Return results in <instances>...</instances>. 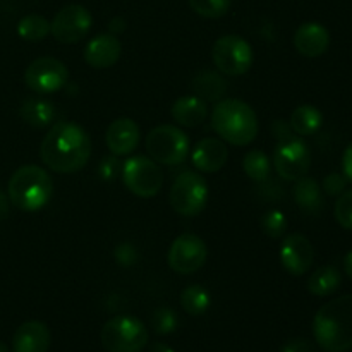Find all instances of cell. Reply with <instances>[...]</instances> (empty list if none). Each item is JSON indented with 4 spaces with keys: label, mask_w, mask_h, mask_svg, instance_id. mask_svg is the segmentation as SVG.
<instances>
[{
    "label": "cell",
    "mask_w": 352,
    "mask_h": 352,
    "mask_svg": "<svg viewBox=\"0 0 352 352\" xmlns=\"http://www.w3.org/2000/svg\"><path fill=\"white\" fill-rule=\"evenodd\" d=\"M140 126L129 117H120L110 122L105 133V143L110 153L117 157L133 153L140 144Z\"/></svg>",
    "instance_id": "cell-15"
},
{
    "label": "cell",
    "mask_w": 352,
    "mask_h": 352,
    "mask_svg": "<svg viewBox=\"0 0 352 352\" xmlns=\"http://www.w3.org/2000/svg\"><path fill=\"white\" fill-rule=\"evenodd\" d=\"M69 69L55 57L34 58L24 71V82L38 95H50L67 85Z\"/></svg>",
    "instance_id": "cell-11"
},
{
    "label": "cell",
    "mask_w": 352,
    "mask_h": 352,
    "mask_svg": "<svg viewBox=\"0 0 352 352\" xmlns=\"http://www.w3.org/2000/svg\"><path fill=\"white\" fill-rule=\"evenodd\" d=\"M294 47L302 57L316 58L330 47V33L323 24L309 21L301 24L294 33Z\"/></svg>",
    "instance_id": "cell-17"
},
{
    "label": "cell",
    "mask_w": 352,
    "mask_h": 352,
    "mask_svg": "<svg viewBox=\"0 0 352 352\" xmlns=\"http://www.w3.org/2000/svg\"><path fill=\"white\" fill-rule=\"evenodd\" d=\"M340 284H342V275H340L339 268L333 265H325V267L316 268L309 275L306 287L313 296L327 298V296L333 294L340 287Z\"/></svg>",
    "instance_id": "cell-22"
},
{
    "label": "cell",
    "mask_w": 352,
    "mask_h": 352,
    "mask_svg": "<svg viewBox=\"0 0 352 352\" xmlns=\"http://www.w3.org/2000/svg\"><path fill=\"white\" fill-rule=\"evenodd\" d=\"M40 157L41 162L57 174L79 172L91 157L89 134L71 120L54 124L41 141Z\"/></svg>",
    "instance_id": "cell-1"
},
{
    "label": "cell",
    "mask_w": 352,
    "mask_h": 352,
    "mask_svg": "<svg viewBox=\"0 0 352 352\" xmlns=\"http://www.w3.org/2000/svg\"><path fill=\"white\" fill-rule=\"evenodd\" d=\"M0 352H10V351H9V347H7L6 344L2 342V340H0Z\"/></svg>",
    "instance_id": "cell-41"
},
{
    "label": "cell",
    "mask_w": 352,
    "mask_h": 352,
    "mask_svg": "<svg viewBox=\"0 0 352 352\" xmlns=\"http://www.w3.org/2000/svg\"><path fill=\"white\" fill-rule=\"evenodd\" d=\"M100 339L107 352H141L148 346V329L141 320L120 315L103 325Z\"/></svg>",
    "instance_id": "cell-5"
},
{
    "label": "cell",
    "mask_w": 352,
    "mask_h": 352,
    "mask_svg": "<svg viewBox=\"0 0 352 352\" xmlns=\"http://www.w3.org/2000/svg\"><path fill=\"white\" fill-rule=\"evenodd\" d=\"M210 305H212V298H210L208 291L203 285H189L181 292V306L188 315L191 316H201L208 311Z\"/></svg>",
    "instance_id": "cell-26"
},
{
    "label": "cell",
    "mask_w": 352,
    "mask_h": 352,
    "mask_svg": "<svg viewBox=\"0 0 352 352\" xmlns=\"http://www.w3.org/2000/svg\"><path fill=\"white\" fill-rule=\"evenodd\" d=\"M289 126L298 136H313L323 126V113L315 105H299L292 112Z\"/></svg>",
    "instance_id": "cell-23"
},
{
    "label": "cell",
    "mask_w": 352,
    "mask_h": 352,
    "mask_svg": "<svg viewBox=\"0 0 352 352\" xmlns=\"http://www.w3.org/2000/svg\"><path fill=\"white\" fill-rule=\"evenodd\" d=\"M229 158V150L226 143L217 138H205L195 146L191 153V162L203 174L219 172Z\"/></svg>",
    "instance_id": "cell-18"
},
{
    "label": "cell",
    "mask_w": 352,
    "mask_h": 352,
    "mask_svg": "<svg viewBox=\"0 0 352 352\" xmlns=\"http://www.w3.org/2000/svg\"><path fill=\"white\" fill-rule=\"evenodd\" d=\"M294 199L301 210L306 213H318L323 208V189L318 181L308 175H302L294 181Z\"/></svg>",
    "instance_id": "cell-21"
},
{
    "label": "cell",
    "mask_w": 352,
    "mask_h": 352,
    "mask_svg": "<svg viewBox=\"0 0 352 352\" xmlns=\"http://www.w3.org/2000/svg\"><path fill=\"white\" fill-rule=\"evenodd\" d=\"M280 352H316L308 339H292L284 344Z\"/></svg>",
    "instance_id": "cell-36"
},
{
    "label": "cell",
    "mask_w": 352,
    "mask_h": 352,
    "mask_svg": "<svg viewBox=\"0 0 352 352\" xmlns=\"http://www.w3.org/2000/svg\"><path fill=\"white\" fill-rule=\"evenodd\" d=\"M315 250L311 241L302 234H289L280 246V263L292 277H301L311 270Z\"/></svg>",
    "instance_id": "cell-14"
},
{
    "label": "cell",
    "mask_w": 352,
    "mask_h": 352,
    "mask_svg": "<svg viewBox=\"0 0 352 352\" xmlns=\"http://www.w3.org/2000/svg\"><path fill=\"white\" fill-rule=\"evenodd\" d=\"M243 168L251 181L265 182L272 170L270 157L263 150H250L243 158Z\"/></svg>",
    "instance_id": "cell-28"
},
{
    "label": "cell",
    "mask_w": 352,
    "mask_h": 352,
    "mask_svg": "<svg viewBox=\"0 0 352 352\" xmlns=\"http://www.w3.org/2000/svg\"><path fill=\"white\" fill-rule=\"evenodd\" d=\"M215 67L226 76H243L251 69L254 54L251 45L239 34H223L212 50Z\"/></svg>",
    "instance_id": "cell-9"
},
{
    "label": "cell",
    "mask_w": 352,
    "mask_h": 352,
    "mask_svg": "<svg viewBox=\"0 0 352 352\" xmlns=\"http://www.w3.org/2000/svg\"><path fill=\"white\" fill-rule=\"evenodd\" d=\"M148 352H175L172 347H168L167 344H160V342H155L153 346L148 349Z\"/></svg>",
    "instance_id": "cell-40"
},
{
    "label": "cell",
    "mask_w": 352,
    "mask_h": 352,
    "mask_svg": "<svg viewBox=\"0 0 352 352\" xmlns=\"http://www.w3.org/2000/svg\"><path fill=\"white\" fill-rule=\"evenodd\" d=\"M261 230L267 234L268 237H280L284 236L287 230V219L280 210H268L263 217H261Z\"/></svg>",
    "instance_id": "cell-31"
},
{
    "label": "cell",
    "mask_w": 352,
    "mask_h": 352,
    "mask_svg": "<svg viewBox=\"0 0 352 352\" xmlns=\"http://www.w3.org/2000/svg\"><path fill=\"white\" fill-rule=\"evenodd\" d=\"M336 220L346 230H352V189L344 191L336 203Z\"/></svg>",
    "instance_id": "cell-32"
},
{
    "label": "cell",
    "mask_w": 352,
    "mask_h": 352,
    "mask_svg": "<svg viewBox=\"0 0 352 352\" xmlns=\"http://www.w3.org/2000/svg\"><path fill=\"white\" fill-rule=\"evenodd\" d=\"M188 2L198 16L206 19H219L229 12L232 0H188Z\"/></svg>",
    "instance_id": "cell-29"
},
{
    "label": "cell",
    "mask_w": 352,
    "mask_h": 352,
    "mask_svg": "<svg viewBox=\"0 0 352 352\" xmlns=\"http://www.w3.org/2000/svg\"><path fill=\"white\" fill-rule=\"evenodd\" d=\"M344 270H346L347 277L352 280V250L346 254V258H344Z\"/></svg>",
    "instance_id": "cell-39"
},
{
    "label": "cell",
    "mask_w": 352,
    "mask_h": 352,
    "mask_svg": "<svg viewBox=\"0 0 352 352\" xmlns=\"http://www.w3.org/2000/svg\"><path fill=\"white\" fill-rule=\"evenodd\" d=\"M192 89L196 96L205 102H220L227 93V82L220 74L213 71H201L192 79Z\"/></svg>",
    "instance_id": "cell-24"
},
{
    "label": "cell",
    "mask_w": 352,
    "mask_h": 352,
    "mask_svg": "<svg viewBox=\"0 0 352 352\" xmlns=\"http://www.w3.org/2000/svg\"><path fill=\"white\" fill-rule=\"evenodd\" d=\"M50 330L45 323L31 320L23 323L12 337L14 352H47L50 347Z\"/></svg>",
    "instance_id": "cell-19"
},
{
    "label": "cell",
    "mask_w": 352,
    "mask_h": 352,
    "mask_svg": "<svg viewBox=\"0 0 352 352\" xmlns=\"http://www.w3.org/2000/svg\"><path fill=\"white\" fill-rule=\"evenodd\" d=\"M272 164L275 172L285 181H298L302 175H308L311 168V151L309 146L298 136L278 141L272 155Z\"/></svg>",
    "instance_id": "cell-10"
},
{
    "label": "cell",
    "mask_w": 352,
    "mask_h": 352,
    "mask_svg": "<svg viewBox=\"0 0 352 352\" xmlns=\"http://www.w3.org/2000/svg\"><path fill=\"white\" fill-rule=\"evenodd\" d=\"M177 313L172 308H167V306L157 308L153 315H151V327H153V330L158 336H168V333H172L177 329Z\"/></svg>",
    "instance_id": "cell-30"
},
{
    "label": "cell",
    "mask_w": 352,
    "mask_h": 352,
    "mask_svg": "<svg viewBox=\"0 0 352 352\" xmlns=\"http://www.w3.org/2000/svg\"><path fill=\"white\" fill-rule=\"evenodd\" d=\"M313 336L327 352L352 349V294L332 299L318 309L313 320Z\"/></svg>",
    "instance_id": "cell-2"
},
{
    "label": "cell",
    "mask_w": 352,
    "mask_h": 352,
    "mask_svg": "<svg viewBox=\"0 0 352 352\" xmlns=\"http://www.w3.org/2000/svg\"><path fill=\"white\" fill-rule=\"evenodd\" d=\"M54 195V182L48 172L38 165H23L17 168L7 184V196L16 208L23 212H38L48 205Z\"/></svg>",
    "instance_id": "cell-4"
},
{
    "label": "cell",
    "mask_w": 352,
    "mask_h": 352,
    "mask_svg": "<svg viewBox=\"0 0 352 352\" xmlns=\"http://www.w3.org/2000/svg\"><path fill=\"white\" fill-rule=\"evenodd\" d=\"M21 119L33 127H45L54 120L55 107L54 103L41 98H30L21 105Z\"/></svg>",
    "instance_id": "cell-25"
},
{
    "label": "cell",
    "mask_w": 352,
    "mask_h": 352,
    "mask_svg": "<svg viewBox=\"0 0 352 352\" xmlns=\"http://www.w3.org/2000/svg\"><path fill=\"white\" fill-rule=\"evenodd\" d=\"M208 203V182L198 172H182L170 188V206L182 217H196Z\"/></svg>",
    "instance_id": "cell-8"
},
{
    "label": "cell",
    "mask_w": 352,
    "mask_h": 352,
    "mask_svg": "<svg viewBox=\"0 0 352 352\" xmlns=\"http://www.w3.org/2000/svg\"><path fill=\"white\" fill-rule=\"evenodd\" d=\"M206 258H208V250L205 241L189 232L175 237L167 254L168 267L179 275L196 274L206 263Z\"/></svg>",
    "instance_id": "cell-12"
},
{
    "label": "cell",
    "mask_w": 352,
    "mask_h": 352,
    "mask_svg": "<svg viewBox=\"0 0 352 352\" xmlns=\"http://www.w3.org/2000/svg\"><path fill=\"white\" fill-rule=\"evenodd\" d=\"M212 127L227 143L248 146L258 136V117L246 102L237 98L220 100L212 112Z\"/></svg>",
    "instance_id": "cell-3"
},
{
    "label": "cell",
    "mask_w": 352,
    "mask_h": 352,
    "mask_svg": "<svg viewBox=\"0 0 352 352\" xmlns=\"http://www.w3.org/2000/svg\"><path fill=\"white\" fill-rule=\"evenodd\" d=\"M116 258L117 263L124 265V267H129L136 261V250H134L131 244H120L116 250Z\"/></svg>",
    "instance_id": "cell-35"
},
{
    "label": "cell",
    "mask_w": 352,
    "mask_h": 352,
    "mask_svg": "<svg viewBox=\"0 0 352 352\" xmlns=\"http://www.w3.org/2000/svg\"><path fill=\"white\" fill-rule=\"evenodd\" d=\"M122 170V164H120L117 155H110V157H103L98 165V175L102 181H113L120 175Z\"/></svg>",
    "instance_id": "cell-33"
},
{
    "label": "cell",
    "mask_w": 352,
    "mask_h": 352,
    "mask_svg": "<svg viewBox=\"0 0 352 352\" xmlns=\"http://www.w3.org/2000/svg\"><path fill=\"white\" fill-rule=\"evenodd\" d=\"M85 62L93 69H109L117 64L122 55V43L112 33L96 34L85 48Z\"/></svg>",
    "instance_id": "cell-16"
},
{
    "label": "cell",
    "mask_w": 352,
    "mask_h": 352,
    "mask_svg": "<svg viewBox=\"0 0 352 352\" xmlns=\"http://www.w3.org/2000/svg\"><path fill=\"white\" fill-rule=\"evenodd\" d=\"M17 34L23 38L24 41H36L45 40L50 34V21L47 17L40 16V14H30L24 16L23 19L17 23Z\"/></svg>",
    "instance_id": "cell-27"
},
{
    "label": "cell",
    "mask_w": 352,
    "mask_h": 352,
    "mask_svg": "<svg viewBox=\"0 0 352 352\" xmlns=\"http://www.w3.org/2000/svg\"><path fill=\"white\" fill-rule=\"evenodd\" d=\"M172 119L184 127H196L203 124L208 116V107L203 98L196 95L181 96L174 102L170 109Z\"/></svg>",
    "instance_id": "cell-20"
},
{
    "label": "cell",
    "mask_w": 352,
    "mask_h": 352,
    "mask_svg": "<svg viewBox=\"0 0 352 352\" xmlns=\"http://www.w3.org/2000/svg\"><path fill=\"white\" fill-rule=\"evenodd\" d=\"M9 212H10L9 196H7L6 192L0 191V222H3V220L9 217Z\"/></svg>",
    "instance_id": "cell-38"
},
{
    "label": "cell",
    "mask_w": 352,
    "mask_h": 352,
    "mask_svg": "<svg viewBox=\"0 0 352 352\" xmlns=\"http://www.w3.org/2000/svg\"><path fill=\"white\" fill-rule=\"evenodd\" d=\"M93 26V16L86 7L79 3L65 6L55 14L54 21L50 23V33L60 43L72 45L79 43Z\"/></svg>",
    "instance_id": "cell-13"
},
{
    "label": "cell",
    "mask_w": 352,
    "mask_h": 352,
    "mask_svg": "<svg viewBox=\"0 0 352 352\" xmlns=\"http://www.w3.org/2000/svg\"><path fill=\"white\" fill-rule=\"evenodd\" d=\"M347 188V179L344 174H339V172H332V174L327 175L323 179L322 189L325 195L329 196H340Z\"/></svg>",
    "instance_id": "cell-34"
},
{
    "label": "cell",
    "mask_w": 352,
    "mask_h": 352,
    "mask_svg": "<svg viewBox=\"0 0 352 352\" xmlns=\"http://www.w3.org/2000/svg\"><path fill=\"white\" fill-rule=\"evenodd\" d=\"M342 174L347 181L352 182V143L344 150L342 155Z\"/></svg>",
    "instance_id": "cell-37"
},
{
    "label": "cell",
    "mask_w": 352,
    "mask_h": 352,
    "mask_svg": "<svg viewBox=\"0 0 352 352\" xmlns=\"http://www.w3.org/2000/svg\"><path fill=\"white\" fill-rule=\"evenodd\" d=\"M146 151L158 165H179L189 155V138L179 127L162 124L148 133Z\"/></svg>",
    "instance_id": "cell-6"
},
{
    "label": "cell",
    "mask_w": 352,
    "mask_h": 352,
    "mask_svg": "<svg viewBox=\"0 0 352 352\" xmlns=\"http://www.w3.org/2000/svg\"><path fill=\"white\" fill-rule=\"evenodd\" d=\"M124 186L140 198H153L164 184L160 165L146 155H134L122 164L120 170Z\"/></svg>",
    "instance_id": "cell-7"
}]
</instances>
